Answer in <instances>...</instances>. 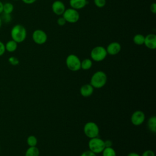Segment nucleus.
I'll return each mask as SVG.
<instances>
[{
  "label": "nucleus",
  "instance_id": "obj_1",
  "mask_svg": "<svg viewBox=\"0 0 156 156\" xmlns=\"http://www.w3.org/2000/svg\"><path fill=\"white\" fill-rule=\"evenodd\" d=\"M12 40L17 43L23 42L27 37V31L24 26L22 24H17L13 26L10 31Z\"/></svg>",
  "mask_w": 156,
  "mask_h": 156
},
{
  "label": "nucleus",
  "instance_id": "obj_2",
  "mask_svg": "<svg viewBox=\"0 0 156 156\" xmlns=\"http://www.w3.org/2000/svg\"><path fill=\"white\" fill-rule=\"evenodd\" d=\"M107 76L102 71L95 72L90 79V85L94 88H101L107 83Z\"/></svg>",
  "mask_w": 156,
  "mask_h": 156
},
{
  "label": "nucleus",
  "instance_id": "obj_3",
  "mask_svg": "<svg viewBox=\"0 0 156 156\" xmlns=\"http://www.w3.org/2000/svg\"><path fill=\"white\" fill-rule=\"evenodd\" d=\"M88 145L89 150L96 154L101 153L105 148L104 141L98 136L90 138Z\"/></svg>",
  "mask_w": 156,
  "mask_h": 156
},
{
  "label": "nucleus",
  "instance_id": "obj_4",
  "mask_svg": "<svg viewBox=\"0 0 156 156\" xmlns=\"http://www.w3.org/2000/svg\"><path fill=\"white\" fill-rule=\"evenodd\" d=\"M66 65L67 68L72 71H77L80 68L81 61L80 58L75 54L68 55L66 58Z\"/></svg>",
  "mask_w": 156,
  "mask_h": 156
},
{
  "label": "nucleus",
  "instance_id": "obj_5",
  "mask_svg": "<svg viewBox=\"0 0 156 156\" xmlns=\"http://www.w3.org/2000/svg\"><path fill=\"white\" fill-rule=\"evenodd\" d=\"M107 55L106 49L101 46L93 48L90 52L91 60L95 62H101L104 60Z\"/></svg>",
  "mask_w": 156,
  "mask_h": 156
},
{
  "label": "nucleus",
  "instance_id": "obj_6",
  "mask_svg": "<svg viewBox=\"0 0 156 156\" xmlns=\"http://www.w3.org/2000/svg\"><path fill=\"white\" fill-rule=\"evenodd\" d=\"M83 132L88 138H93L98 136L99 129L96 123L90 121L85 124L83 126Z\"/></svg>",
  "mask_w": 156,
  "mask_h": 156
},
{
  "label": "nucleus",
  "instance_id": "obj_7",
  "mask_svg": "<svg viewBox=\"0 0 156 156\" xmlns=\"http://www.w3.org/2000/svg\"><path fill=\"white\" fill-rule=\"evenodd\" d=\"M62 16L65 18L66 23H76L80 18V15L78 10L71 7L66 9Z\"/></svg>",
  "mask_w": 156,
  "mask_h": 156
},
{
  "label": "nucleus",
  "instance_id": "obj_8",
  "mask_svg": "<svg viewBox=\"0 0 156 156\" xmlns=\"http://www.w3.org/2000/svg\"><path fill=\"white\" fill-rule=\"evenodd\" d=\"M32 37L34 43L39 45L44 44L48 40V35L46 33L41 29L35 30L32 33Z\"/></svg>",
  "mask_w": 156,
  "mask_h": 156
},
{
  "label": "nucleus",
  "instance_id": "obj_9",
  "mask_svg": "<svg viewBox=\"0 0 156 156\" xmlns=\"http://www.w3.org/2000/svg\"><path fill=\"white\" fill-rule=\"evenodd\" d=\"M131 122L135 126L141 125L145 120V115L141 110L135 111L131 116Z\"/></svg>",
  "mask_w": 156,
  "mask_h": 156
},
{
  "label": "nucleus",
  "instance_id": "obj_10",
  "mask_svg": "<svg viewBox=\"0 0 156 156\" xmlns=\"http://www.w3.org/2000/svg\"><path fill=\"white\" fill-rule=\"evenodd\" d=\"M51 9L54 13H55L56 15L60 16L62 15L64 13L66 7L62 1L60 0H56L52 4Z\"/></svg>",
  "mask_w": 156,
  "mask_h": 156
},
{
  "label": "nucleus",
  "instance_id": "obj_11",
  "mask_svg": "<svg viewBox=\"0 0 156 156\" xmlns=\"http://www.w3.org/2000/svg\"><path fill=\"white\" fill-rule=\"evenodd\" d=\"M144 44L149 49L156 48V35L154 34H149L144 37Z\"/></svg>",
  "mask_w": 156,
  "mask_h": 156
},
{
  "label": "nucleus",
  "instance_id": "obj_12",
  "mask_svg": "<svg viewBox=\"0 0 156 156\" xmlns=\"http://www.w3.org/2000/svg\"><path fill=\"white\" fill-rule=\"evenodd\" d=\"M105 49L107 54L110 55H115L120 52L121 49V46L118 42L114 41L110 43Z\"/></svg>",
  "mask_w": 156,
  "mask_h": 156
},
{
  "label": "nucleus",
  "instance_id": "obj_13",
  "mask_svg": "<svg viewBox=\"0 0 156 156\" xmlns=\"http://www.w3.org/2000/svg\"><path fill=\"white\" fill-rule=\"evenodd\" d=\"M94 91V88L89 83L83 85L80 88V93L83 97H89L92 95Z\"/></svg>",
  "mask_w": 156,
  "mask_h": 156
},
{
  "label": "nucleus",
  "instance_id": "obj_14",
  "mask_svg": "<svg viewBox=\"0 0 156 156\" xmlns=\"http://www.w3.org/2000/svg\"><path fill=\"white\" fill-rule=\"evenodd\" d=\"M70 7L76 10L84 8L88 4L87 0H69Z\"/></svg>",
  "mask_w": 156,
  "mask_h": 156
},
{
  "label": "nucleus",
  "instance_id": "obj_15",
  "mask_svg": "<svg viewBox=\"0 0 156 156\" xmlns=\"http://www.w3.org/2000/svg\"><path fill=\"white\" fill-rule=\"evenodd\" d=\"M5 51L9 52H15L18 48V43L13 40H10L8 41L5 44Z\"/></svg>",
  "mask_w": 156,
  "mask_h": 156
},
{
  "label": "nucleus",
  "instance_id": "obj_16",
  "mask_svg": "<svg viewBox=\"0 0 156 156\" xmlns=\"http://www.w3.org/2000/svg\"><path fill=\"white\" fill-rule=\"evenodd\" d=\"M147 128L152 133L156 132V117L155 116H151L147 121Z\"/></svg>",
  "mask_w": 156,
  "mask_h": 156
},
{
  "label": "nucleus",
  "instance_id": "obj_17",
  "mask_svg": "<svg viewBox=\"0 0 156 156\" xmlns=\"http://www.w3.org/2000/svg\"><path fill=\"white\" fill-rule=\"evenodd\" d=\"M39 149L37 146H32L26 150L24 156H39Z\"/></svg>",
  "mask_w": 156,
  "mask_h": 156
},
{
  "label": "nucleus",
  "instance_id": "obj_18",
  "mask_svg": "<svg viewBox=\"0 0 156 156\" xmlns=\"http://www.w3.org/2000/svg\"><path fill=\"white\" fill-rule=\"evenodd\" d=\"M93 65L92 60L90 58H85L82 61H81L80 68L83 70L90 69Z\"/></svg>",
  "mask_w": 156,
  "mask_h": 156
},
{
  "label": "nucleus",
  "instance_id": "obj_19",
  "mask_svg": "<svg viewBox=\"0 0 156 156\" xmlns=\"http://www.w3.org/2000/svg\"><path fill=\"white\" fill-rule=\"evenodd\" d=\"M13 5L10 2H5L3 4V12L5 15H10L13 11Z\"/></svg>",
  "mask_w": 156,
  "mask_h": 156
},
{
  "label": "nucleus",
  "instance_id": "obj_20",
  "mask_svg": "<svg viewBox=\"0 0 156 156\" xmlns=\"http://www.w3.org/2000/svg\"><path fill=\"white\" fill-rule=\"evenodd\" d=\"M133 43L136 45H143L144 42V36L142 34H136L133 38Z\"/></svg>",
  "mask_w": 156,
  "mask_h": 156
},
{
  "label": "nucleus",
  "instance_id": "obj_21",
  "mask_svg": "<svg viewBox=\"0 0 156 156\" xmlns=\"http://www.w3.org/2000/svg\"><path fill=\"white\" fill-rule=\"evenodd\" d=\"M102 153V156H116V151L112 147H105Z\"/></svg>",
  "mask_w": 156,
  "mask_h": 156
},
{
  "label": "nucleus",
  "instance_id": "obj_22",
  "mask_svg": "<svg viewBox=\"0 0 156 156\" xmlns=\"http://www.w3.org/2000/svg\"><path fill=\"white\" fill-rule=\"evenodd\" d=\"M37 142V138L34 135H30L27 138V144L29 147L36 146Z\"/></svg>",
  "mask_w": 156,
  "mask_h": 156
},
{
  "label": "nucleus",
  "instance_id": "obj_23",
  "mask_svg": "<svg viewBox=\"0 0 156 156\" xmlns=\"http://www.w3.org/2000/svg\"><path fill=\"white\" fill-rule=\"evenodd\" d=\"M95 5L99 8L104 7L106 4V0H94Z\"/></svg>",
  "mask_w": 156,
  "mask_h": 156
},
{
  "label": "nucleus",
  "instance_id": "obj_24",
  "mask_svg": "<svg viewBox=\"0 0 156 156\" xmlns=\"http://www.w3.org/2000/svg\"><path fill=\"white\" fill-rule=\"evenodd\" d=\"M8 61H9V62L11 65H13V66H15V65H18V64H19V62H19V60L18 59V58H16V57H13V56L9 57V59H8Z\"/></svg>",
  "mask_w": 156,
  "mask_h": 156
},
{
  "label": "nucleus",
  "instance_id": "obj_25",
  "mask_svg": "<svg viewBox=\"0 0 156 156\" xmlns=\"http://www.w3.org/2000/svg\"><path fill=\"white\" fill-rule=\"evenodd\" d=\"M57 24L58 26H64L66 23V20H65V18L63 16H61V17H59L57 19Z\"/></svg>",
  "mask_w": 156,
  "mask_h": 156
},
{
  "label": "nucleus",
  "instance_id": "obj_26",
  "mask_svg": "<svg viewBox=\"0 0 156 156\" xmlns=\"http://www.w3.org/2000/svg\"><path fill=\"white\" fill-rule=\"evenodd\" d=\"M80 156H96V154L91 152V151H86L81 154Z\"/></svg>",
  "mask_w": 156,
  "mask_h": 156
},
{
  "label": "nucleus",
  "instance_id": "obj_27",
  "mask_svg": "<svg viewBox=\"0 0 156 156\" xmlns=\"http://www.w3.org/2000/svg\"><path fill=\"white\" fill-rule=\"evenodd\" d=\"M141 156H155V154L151 150H146L142 154Z\"/></svg>",
  "mask_w": 156,
  "mask_h": 156
},
{
  "label": "nucleus",
  "instance_id": "obj_28",
  "mask_svg": "<svg viewBox=\"0 0 156 156\" xmlns=\"http://www.w3.org/2000/svg\"><path fill=\"white\" fill-rule=\"evenodd\" d=\"M5 52V44L4 43L0 41V56H2V55H4Z\"/></svg>",
  "mask_w": 156,
  "mask_h": 156
},
{
  "label": "nucleus",
  "instance_id": "obj_29",
  "mask_svg": "<svg viewBox=\"0 0 156 156\" xmlns=\"http://www.w3.org/2000/svg\"><path fill=\"white\" fill-rule=\"evenodd\" d=\"M150 10L151 12L155 14L156 13V4L155 2H153L150 5Z\"/></svg>",
  "mask_w": 156,
  "mask_h": 156
},
{
  "label": "nucleus",
  "instance_id": "obj_30",
  "mask_svg": "<svg viewBox=\"0 0 156 156\" xmlns=\"http://www.w3.org/2000/svg\"><path fill=\"white\" fill-rule=\"evenodd\" d=\"M104 144H105V147H112V141L110 140H107L104 141Z\"/></svg>",
  "mask_w": 156,
  "mask_h": 156
},
{
  "label": "nucleus",
  "instance_id": "obj_31",
  "mask_svg": "<svg viewBox=\"0 0 156 156\" xmlns=\"http://www.w3.org/2000/svg\"><path fill=\"white\" fill-rule=\"evenodd\" d=\"M21 1L26 4H32L37 1V0H21Z\"/></svg>",
  "mask_w": 156,
  "mask_h": 156
},
{
  "label": "nucleus",
  "instance_id": "obj_32",
  "mask_svg": "<svg viewBox=\"0 0 156 156\" xmlns=\"http://www.w3.org/2000/svg\"><path fill=\"white\" fill-rule=\"evenodd\" d=\"M127 156H141L140 154H138L136 152H130L129 154H128V155Z\"/></svg>",
  "mask_w": 156,
  "mask_h": 156
},
{
  "label": "nucleus",
  "instance_id": "obj_33",
  "mask_svg": "<svg viewBox=\"0 0 156 156\" xmlns=\"http://www.w3.org/2000/svg\"><path fill=\"white\" fill-rule=\"evenodd\" d=\"M3 3L0 1V14L3 12Z\"/></svg>",
  "mask_w": 156,
  "mask_h": 156
},
{
  "label": "nucleus",
  "instance_id": "obj_34",
  "mask_svg": "<svg viewBox=\"0 0 156 156\" xmlns=\"http://www.w3.org/2000/svg\"><path fill=\"white\" fill-rule=\"evenodd\" d=\"M1 26H2V20H1V18H0V28L1 27Z\"/></svg>",
  "mask_w": 156,
  "mask_h": 156
},
{
  "label": "nucleus",
  "instance_id": "obj_35",
  "mask_svg": "<svg viewBox=\"0 0 156 156\" xmlns=\"http://www.w3.org/2000/svg\"><path fill=\"white\" fill-rule=\"evenodd\" d=\"M13 1H19V0H13Z\"/></svg>",
  "mask_w": 156,
  "mask_h": 156
}]
</instances>
